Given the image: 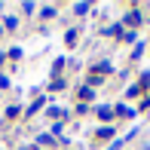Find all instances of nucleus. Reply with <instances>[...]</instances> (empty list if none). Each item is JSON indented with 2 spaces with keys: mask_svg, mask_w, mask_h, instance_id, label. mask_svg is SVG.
<instances>
[{
  "mask_svg": "<svg viewBox=\"0 0 150 150\" xmlns=\"http://www.w3.org/2000/svg\"><path fill=\"white\" fill-rule=\"evenodd\" d=\"M95 113H98L101 120H113V117H117V113H113V107H107V104H101V107H98Z\"/></svg>",
  "mask_w": 150,
  "mask_h": 150,
  "instance_id": "1",
  "label": "nucleus"
},
{
  "mask_svg": "<svg viewBox=\"0 0 150 150\" xmlns=\"http://www.w3.org/2000/svg\"><path fill=\"white\" fill-rule=\"evenodd\" d=\"M126 25H129V28H135V25H141V12H138V9H132V12L126 16Z\"/></svg>",
  "mask_w": 150,
  "mask_h": 150,
  "instance_id": "2",
  "label": "nucleus"
},
{
  "mask_svg": "<svg viewBox=\"0 0 150 150\" xmlns=\"http://www.w3.org/2000/svg\"><path fill=\"white\" fill-rule=\"evenodd\" d=\"M113 113H120V117H132V107H126V104H117V107H113Z\"/></svg>",
  "mask_w": 150,
  "mask_h": 150,
  "instance_id": "3",
  "label": "nucleus"
},
{
  "mask_svg": "<svg viewBox=\"0 0 150 150\" xmlns=\"http://www.w3.org/2000/svg\"><path fill=\"white\" fill-rule=\"evenodd\" d=\"M92 95H95V89H92V86H83V89H80V98H83V104L92 98Z\"/></svg>",
  "mask_w": 150,
  "mask_h": 150,
  "instance_id": "4",
  "label": "nucleus"
},
{
  "mask_svg": "<svg viewBox=\"0 0 150 150\" xmlns=\"http://www.w3.org/2000/svg\"><path fill=\"white\" fill-rule=\"evenodd\" d=\"M40 18H55V6H43V9H40Z\"/></svg>",
  "mask_w": 150,
  "mask_h": 150,
  "instance_id": "5",
  "label": "nucleus"
},
{
  "mask_svg": "<svg viewBox=\"0 0 150 150\" xmlns=\"http://www.w3.org/2000/svg\"><path fill=\"white\" fill-rule=\"evenodd\" d=\"M74 12H77V16H86V12H89V3H86V0L83 3H74Z\"/></svg>",
  "mask_w": 150,
  "mask_h": 150,
  "instance_id": "6",
  "label": "nucleus"
},
{
  "mask_svg": "<svg viewBox=\"0 0 150 150\" xmlns=\"http://www.w3.org/2000/svg\"><path fill=\"white\" fill-rule=\"evenodd\" d=\"M37 141H40V144H46V147H49V144H55V138H52V135H46V132H43V135H40V138H37Z\"/></svg>",
  "mask_w": 150,
  "mask_h": 150,
  "instance_id": "7",
  "label": "nucleus"
},
{
  "mask_svg": "<svg viewBox=\"0 0 150 150\" xmlns=\"http://www.w3.org/2000/svg\"><path fill=\"white\" fill-rule=\"evenodd\" d=\"M64 43H67V46L77 43V31H67V34H64Z\"/></svg>",
  "mask_w": 150,
  "mask_h": 150,
  "instance_id": "8",
  "label": "nucleus"
},
{
  "mask_svg": "<svg viewBox=\"0 0 150 150\" xmlns=\"http://www.w3.org/2000/svg\"><path fill=\"white\" fill-rule=\"evenodd\" d=\"M95 71H98V74H110V64H107V61H98V64H95Z\"/></svg>",
  "mask_w": 150,
  "mask_h": 150,
  "instance_id": "9",
  "label": "nucleus"
},
{
  "mask_svg": "<svg viewBox=\"0 0 150 150\" xmlns=\"http://www.w3.org/2000/svg\"><path fill=\"white\" fill-rule=\"evenodd\" d=\"M46 113H49V117H55V120H61V117H64V110H61V107H49Z\"/></svg>",
  "mask_w": 150,
  "mask_h": 150,
  "instance_id": "10",
  "label": "nucleus"
},
{
  "mask_svg": "<svg viewBox=\"0 0 150 150\" xmlns=\"http://www.w3.org/2000/svg\"><path fill=\"white\" fill-rule=\"evenodd\" d=\"M107 34H110V37H122V25H113V28H107Z\"/></svg>",
  "mask_w": 150,
  "mask_h": 150,
  "instance_id": "11",
  "label": "nucleus"
},
{
  "mask_svg": "<svg viewBox=\"0 0 150 150\" xmlns=\"http://www.w3.org/2000/svg\"><path fill=\"white\" fill-rule=\"evenodd\" d=\"M110 135H113V129H110V126H107V129H98V138H101V141L110 138Z\"/></svg>",
  "mask_w": 150,
  "mask_h": 150,
  "instance_id": "12",
  "label": "nucleus"
},
{
  "mask_svg": "<svg viewBox=\"0 0 150 150\" xmlns=\"http://www.w3.org/2000/svg\"><path fill=\"white\" fill-rule=\"evenodd\" d=\"M16 25H18V18H16V16H6V28L16 31Z\"/></svg>",
  "mask_w": 150,
  "mask_h": 150,
  "instance_id": "13",
  "label": "nucleus"
},
{
  "mask_svg": "<svg viewBox=\"0 0 150 150\" xmlns=\"http://www.w3.org/2000/svg\"><path fill=\"white\" fill-rule=\"evenodd\" d=\"M49 89H52V92H58V89H64V83H61V80H52V83H49Z\"/></svg>",
  "mask_w": 150,
  "mask_h": 150,
  "instance_id": "14",
  "label": "nucleus"
},
{
  "mask_svg": "<svg viewBox=\"0 0 150 150\" xmlns=\"http://www.w3.org/2000/svg\"><path fill=\"white\" fill-rule=\"evenodd\" d=\"M40 107H43V98H37V101H34V104H31V110H28V113H37V110H40Z\"/></svg>",
  "mask_w": 150,
  "mask_h": 150,
  "instance_id": "15",
  "label": "nucleus"
},
{
  "mask_svg": "<svg viewBox=\"0 0 150 150\" xmlns=\"http://www.w3.org/2000/svg\"><path fill=\"white\" fill-rule=\"evenodd\" d=\"M22 150H37V147H34V144H25V147H22Z\"/></svg>",
  "mask_w": 150,
  "mask_h": 150,
  "instance_id": "16",
  "label": "nucleus"
},
{
  "mask_svg": "<svg viewBox=\"0 0 150 150\" xmlns=\"http://www.w3.org/2000/svg\"><path fill=\"white\" fill-rule=\"evenodd\" d=\"M0 37H3V28H0Z\"/></svg>",
  "mask_w": 150,
  "mask_h": 150,
  "instance_id": "17",
  "label": "nucleus"
}]
</instances>
